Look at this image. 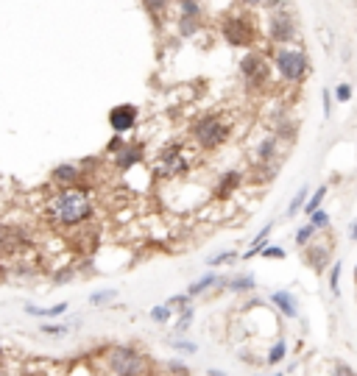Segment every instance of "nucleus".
Instances as JSON below:
<instances>
[{
  "mask_svg": "<svg viewBox=\"0 0 357 376\" xmlns=\"http://www.w3.org/2000/svg\"><path fill=\"white\" fill-rule=\"evenodd\" d=\"M310 226L316 232H321V229H329V212L327 209H318V212H313L310 215Z\"/></svg>",
  "mask_w": 357,
  "mask_h": 376,
  "instance_id": "7c9ffc66",
  "label": "nucleus"
},
{
  "mask_svg": "<svg viewBox=\"0 0 357 376\" xmlns=\"http://www.w3.org/2000/svg\"><path fill=\"white\" fill-rule=\"evenodd\" d=\"M221 37L226 45L232 48H249L254 50L257 39H260V26L251 14H243V12H232L221 20Z\"/></svg>",
  "mask_w": 357,
  "mask_h": 376,
  "instance_id": "0eeeda50",
  "label": "nucleus"
},
{
  "mask_svg": "<svg viewBox=\"0 0 357 376\" xmlns=\"http://www.w3.org/2000/svg\"><path fill=\"white\" fill-rule=\"evenodd\" d=\"M106 123H109V128H112L117 137H126V134L134 131L137 123H139V106H137V103H117V106L109 109Z\"/></svg>",
  "mask_w": 357,
  "mask_h": 376,
  "instance_id": "9d476101",
  "label": "nucleus"
},
{
  "mask_svg": "<svg viewBox=\"0 0 357 376\" xmlns=\"http://www.w3.org/2000/svg\"><path fill=\"white\" fill-rule=\"evenodd\" d=\"M271 304L279 310L284 318H299V298L291 290H273L271 293Z\"/></svg>",
  "mask_w": 357,
  "mask_h": 376,
  "instance_id": "dca6fc26",
  "label": "nucleus"
},
{
  "mask_svg": "<svg viewBox=\"0 0 357 376\" xmlns=\"http://www.w3.org/2000/svg\"><path fill=\"white\" fill-rule=\"evenodd\" d=\"M243 170H226V173H221L218 176V181H215V187H212V198L215 201H229L238 190H240V184H243Z\"/></svg>",
  "mask_w": 357,
  "mask_h": 376,
  "instance_id": "2eb2a0df",
  "label": "nucleus"
},
{
  "mask_svg": "<svg viewBox=\"0 0 357 376\" xmlns=\"http://www.w3.org/2000/svg\"><path fill=\"white\" fill-rule=\"evenodd\" d=\"M50 181L56 184V190H67V187H79V184H87L84 181V173L76 162H61L50 170Z\"/></svg>",
  "mask_w": 357,
  "mask_h": 376,
  "instance_id": "ddd939ff",
  "label": "nucleus"
},
{
  "mask_svg": "<svg viewBox=\"0 0 357 376\" xmlns=\"http://www.w3.org/2000/svg\"><path fill=\"white\" fill-rule=\"evenodd\" d=\"M235 259H240V254L238 251H221V254H215L206 265L209 268H221V265H226V262H235Z\"/></svg>",
  "mask_w": 357,
  "mask_h": 376,
  "instance_id": "2f4dec72",
  "label": "nucleus"
},
{
  "mask_svg": "<svg viewBox=\"0 0 357 376\" xmlns=\"http://www.w3.org/2000/svg\"><path fill=\"white\" fill-rule=\"evenodd\" d=\"M198 28H201V20H198V17H179V34H182V37H193Z\"/></svg>",
  "mask_w": 357,
  "mask_h": 376,
  "instance_id": "c85d7f7f",
  "label": "nucleus"
},
{
  "mask_svg": "<svg viewBox=\"0 0 357 376\" xmlns=\"http://www.w3.org/2000/svg\"><path fill=\"white\" fill-rule=\"evenodd\" d=\"M148 318H151L154 324H160V326H165V324H168V321L173 318V313H171V310H168L165 304H157V307H154V310L148 313Z\"/></svg>",
  "mask_w": 357,
  "mask_h": 376,
  "instance_id": "c756f323",
  "label": "nucleus"
},
{
  "mask_svg": "<svg viewBox=\"0 0 357 376\" xmlns=\"http://www.w3.org/2000/svg\"><path fill=\"white\" fill-rule=\"evenodd\" d=\"M271 59L262 53V50H249L240 61H238V75H240V81H243V87L246 90H251V92H260V90H265L268 87V81H271Z\"/></svg>",
  "mask_w": 357,
  "mask_h": 376,
  "instance_id": "6e6552de",
  "label": "nucleus"
},
{
  "mask_svg": "<svg viewBox=\"0 0 357 376\" xmlns=\"http://www.w3.org/2000/svg\"><path fill=\"white\" fill-rule=\"evenodd\" d=\"M0 376H3V368H0Z\"/></svg>",
  "mask_w": 357,
  "mask_h": 376,
  "instance_id": "8fccbe9b",
  "label": "nucleus"
},
{
  "mask_svg": "<svg viewBox=\"0 0 357 376\" xmlns=\"http://www.w3.org/2000/svg\"><path fill=\"white\" fill-rule=\"evenodd\" d=\"M215 284H226V279H221L218 273H212V270H209V273H204L201 279H195V281L187 287V293H184V295H187V298H198V295H204L209 287H215Z\"/></svg>",
  "mask_w": 357,
  "mask_h": 376,
  "instance_id": "f3484780",
  "label": "nucleus"
},
{
  "mask_svg": "<svg viewBox=\"0 0 357 376\" xmlns=\"http://www.w3.org/2000/svg\"><path fill=\"white\" fill-rule=\"evenodd\" d=\"M0 357H3V346H0Z\"/></svg>",
  "mask_w": 357,
  "mask_h": 376,
  "instance_id": "09e8293b",
  "label": "nucleus"
},
{
  "mask_svg": "<svg viewBox=\"0 0 357 376\" xmlns=\"http://www.w3.org/2000/svg\"><path fill=\"white\" fill-rule=\"evenodd\" d=\"M260 9L273 12L265 20V37H268V42L273 48H291V42L299 34V23L293 17L291 3H260Z\"/></svg>",
  "mask_w": 357,
  "mask_h": 376,
  "instance_id": "20e7f679",
  "label": "nucleus"
},
{
  "mask_svg": "<svg viewBox=\"0 0 357 376\" xmlns=\"http://www.w3.org/2000/svg\"><path fill=\"white\" fill-rule=\"evenodd\" d=\"M284 357H288V343H284V340L279 337V340H276V343L268 348V357H265V362H268V365H279Z\"/></svg>",
  "mask_w": 357,
  "mask_h": 376,
  "instance_id": "5701e85b",
  "label": "nucleus"
},
{
  "mask_svg": "<svg viewBox=\"0 0 357 376\" xmlns=\"http://www.w3.org/2000/svg\"><path fill=\"white\" fill-rule=\"evenodd\" d=\"M257 376H260V373H257ZM268 376H284V373H282V370H279V373H268Z\"/></svg>",
  "mask_w": 357,
  "mask_h": 376,
  "instance_id": "49530a36",
  "label": "nucleus"
},
{
  "mask_svg": "<svg viewBox=\"0 0 357 376\" xmlns=\"http://www.w3.org/2000/svg\"><path fill=\"white\" fill-rule=\"evenodd\" d=\"M39 332H42L45 337H56V340H59V337L67 335V326H64V324H42Z\"/></svg>",
  "mask_w": 357,
  "mask_h": 376,
  "instance_id": "c9c22d12",
  "label": "nucleus"
},
{
  "mask_svg": "<svg viewBox=\"0 0 357 376\" xmlns=\"http://www.w3.org/2000/svg\"><path fill=\"white\" fill-rule=\"evenodd\" d=\"M354 284H357V265H354Z\"/></svg>",
  "mask_w": 357,
  "mask_h": 376,
  "instance_id": "de8ad7c7",
  "label": "nucleus"
},
{
  "mask_svg": "<svg viewBox=\"0 0 357 376\" xmlns=\"http://www.w3.org/2000/svg\"><path fill=\"white\" fill-rule=\"evenodd\" d=\"M296 120H288V117H284V120H276L273 123V137L279 139V142H296Z\"/></svg>",
  "mask_w": 357,
  "mask_h": 376,
  "instance_id": "412c9836",
  "label": "nucleus"
},
{
  "mask_svg": "<svg viewBox=\"0 0 357 376\" xmlns=\"http://www.w3.org/2000/svg\"><path fill=\"white\" fill-rule=\"evenodd\" d=\"M195 321V310H193V304L187 307V310H182L179 313V321H176V335H187V329H190V324Z\"/></svg>",
  "mask_w": 357,
  "mask_h": 376,
  "instance_id": "a878e982",
  "label": "nucleus"
},
{
  "mask_svg": "<svg viewBox=\"0 0 357 376\" xmlns=\"http://www.w3.org/2000/svg\"><path fill=\"white\" fill-rule=\"evenodd\" d=\"M168 346L176 348V351H187V354H195V351H198V343H193V340H179V337H168Z\"/></svg>",
  "mask_w": 357,
  "mask_h": 376,
  "instance_id": "e433bc0d",
  "label": "nucleus"
},
{
  "mask_svg": "<svg viewBox=\"0 0 357 376\" xmlns=\"http://www.w3.org/2000/svg\"><path fill=\"white\" fill-rule=\"evenodd\" d=\"M254 165L257 168H268V165H279V157H282V142L273 137V134H265L262 139H257L254 150Z\"/></svg>",
  "mask_w": 357,
  "mask_h": 376,
  "instance_id": "f8f14e48",
  "label": "nucleus"
},
{
  "mask_svg": "<svg viewBox=\"0 0 357 376\" xmlns=\"http://www.w3.org/2000/svg\"><path fill=\"white\" fill-rule=\"evenodd\" d=\"M329 376H357V370H354V368H351L346 359H335V362H332Z\"/></svg>",
  "mask_w": 357,
  "mask_h": 376,
  "instance_id": "4c0bfd02",
  "label": "nucleus"
},
{
  "mask_svg": "<svg viewBox=\"0 0 357 376\" xmlns=\"http://www.w3.org/2000/svg\"><path fill=\"white\" fill-rule=\"evenodd\" d=\"M206 376H229V373H226V370H221V368H209V370H206Z\"/></svg>",
  "mask_w": 357,
  "mask_h": 376,
  "instance_id": "c03bdc74",
  "label": "nucleus"
},
{
  "mask_svg": "<svg viewBox=\"0 0 357 376\" xmlns=\"http://www.w3.org/2000/svg\"><path fill=\"white\" fill-rule=\"evenodd\" d=\"M349 240H357V217H354V223H351V229H349Z\"/></svg>",
  "mask_w": 357,
  "mask_h": 376,
  "instance_id": "a18cd8bd",
  "label": "nucleus"
},
{
  "mask_svg": "<svg viewBox=\"0 0 357 376\" xmlns=\"http://www.w3.org/2000/svg\"><path fill=\"white\" fill-rule=\"evenodd\" d=\"M104 365L109 376H146L148 370V357L134 346L115 343L104 351Z\"/></svg>",
  "mask_w": 357,
  "mask_h": 376,
  "instance_id": "423d86ee",
  "label": "nucleus"
},
{
  "mask_svg": "<svg viewBox=\"0 0 357 376\" xmlns=\"http://www.w3.org/2000/svg\"><path fill=\"white\" fill-rule=\"evenodd\" d=\"M340 273H343V265L340 262H332V268H329V290L338 295L340 293Z\"/></svg>",
  "mask_w": 357,
  "mask_h": 376,
  "instance_id": "f704fd0d",
  "label": "nucleus"
},
{
  "mask_svg": "<svg viewBox=\"0 0 357 376\" xmlns=\"http://www.w3.org/2000/svg\"><path fill=\"white\" fill-rule=\"evenodd\" d=\"M142 162H146V145H142V142H128V139L123 142V148L112 157V165H115L117 173H128L131 168H137Z\"/></svg>",
  "mask_w": 357,
  "mask_h": 376,
  "instance_id": "9b49d317",
  "label": "nucleus"
},
{
  "mask_svg": "<svg viewBox=\"0 0 357 376\" xmlns=\"http://www.w3.org/2000/svg\"><path fill=\"white\" fill-rule=\"evenodd\" d=\"M117 298V290L115 287H109V290H98V293H93L90 295V304L93 307H106L109 301H115Z\"/></svg>",
  "mask_w": 357,
  "mask_h": 376,
  "instance_id": "393cba45",
  "label": "nucleus"
},
{
  "mask_svg": "<svg viewBox=\"0 0 357 376\" xmlns=\"http://www.w3.org/2000/svg\"><path fill=\"white\" fill-rule=\"evenodd\" d=\"M42 217L56 232H79L95 217V192L90 184L56 190L45 198Z\"/></svg>",
  "mask_w": 357,
  "mask_h": 376,
  "instance_id": "f257e3e1",
  "label": "nucleus"
},
{
  "mask_svg": "<svg viewBox=\"0 0 357 376\" xmlns=\"http://www.w3.org/2000/svg\"><path fill=\"white\" fill-rule=\"evenodd\" d=\"M260 257H262V259H284L288 254H284V248H282V246H265Z\"/></svg>",
  "mask_w": 357,
  "mask_h": 376,
  "instance_id": "ea45409f",
  "label": "nucleus"
},
{
  "mask_svg": "<svg viewBox=\"0 0 357 376\" xmlns=\"http://www.w3.org/2000/svg\"><path fill=\"white\" fill-rule=\"evenodd\" d=\"M351 95H354V90H351V84H349V81L338 84V87H335V92H332V98H335L338 103H349V101H351Z\"/></svg>",
  "mask_w": 357,
  "mask_h": 376,
  "instance_id": "72a5a7b5",
  "label": "nucleus"
},
{
  "mask_svg": "<svg viewBox=\"0 0 357 376\" xmlns=\"http://www.w3.org/2000/svg\"><path fill=\"white\" fill-rule=\"evenodd\" d=\"M176 9L182 12V17H198L201 20V14H204V6L195 3V0H184V3H179Z\"/></svg>",
  "mask_w": 357,
  "mask_h": 376,
  "instance_id": "bb28decb",
  "label": "nucleus"
},
{
  "mask_svg": "<svg viewBox=\"0 0 357 376\" xmlns=\"http://www.w3.org/2000/svg\"><path fill=\"white\" fill-rule=\"evenodd\" d=\"M271 70L279 75L284 84H305L307 75L313 70L310 64V56L305 48H273L271 50Z\"/></svg>",
  "mask_w": 357,
  "mask_h": 376,
  "instance_id": "7ed1b4c3",
  "label": "nucleus"
},
{
  "mask_svg": "<svg viewBox=\"0 0 357 376\" xmlns=\"http://www.w3.org/2000/svg\"><path fill=\"white\" fill-rule=\"evenodd\" d=\"M307 198H310V190H307V184H302L299 190H296V195H293V201L288 204V217H293V215H299L302 209H305V204H307Z\"/></svg>",
  "mask_w": 357,
  "mask_h": 376,
  "instance_id": "4be33fe9",
  "label": "nucleus"
},
{
  "mask_svg": "<svg viewBox=\"0 0 357 376\" xmlns=\"http://www.w3.org/2000/svg\"><path fill=\"white\" fill-rule=\"evenodd\" d=\"M226 290L235 293V295H246V293H254L257 290V279L251 273H240V276H232L226 279Z\"/></svg>",
  "mask_w": 357,
  "mask_h": 376,
  "instance_id": "6ab92c4d",
  "label": "nucleus"
},
{
  "mask_svg": "<svg viewBox=\"0 0 357 376\" xmlns=\"http://www.w3.org/2000/svg\"><path fill=\"white\" fill-rule=\"evenodd\" d=\"M31 248H34V240L23 226L0 220V257H20Z\"/></svg>",
  "mask_w": 357,
  "mask_h": 376,
  "instance_id": "1a4fd4ad",
  "label": "nucleus"
},
{
  "mask_svg": "<svg viewBox=\"0 0 357 376\" xmlns=\"http://www.w3.org/2000/svg\"><path fill=\"white\" fill-rule=\"evenodd\" d=\"M123 142H126V137H117V134H115V137L109 139V145H106V154H109V157H115L117 150L123 148Z\"/></svg>",
  "mask_w": 357,
  "mask_h": 376,
  "instance_id": "a19ab883",
  "label": "nucleus"
},
{
  "mask_svg": "<svg viewBox=\"0 0 357 376\" xmlns=\"http://www.w3.org/2000/svg\"><path fill=\"white\" fill-rule=\"evenodd\" d=\"M271 232H273V220L262 226V232H260V235L251 240V246H249V251L243 254V259H254V257H260V254H262V248L268 246V237H271Z\"/></svg>",
  "mask_w": 357,
  "mask_h": 376,
  "instance_id": "aec40b11",
  "label": "nucleus"
},
{
  "mask_svg": "<svg viewBox=\"0 0 357 376\" xmlns=\"http://www.w3.org/2000/svg\"><path fill=\"white\" fill-rule=\"evenodd\" d=\"M73 276H76V270H73V268H64V270H59V273L53 276V281H56V284H61V281H67V279H73Z\"/></svg>",
  "mask_w": 357,
  "mask_h": 376,
  "instance_id": "79ce46f5",
  "label": "nucleus"
},
{
  "mask_svg": "<svg viewBox=\"0 0 357 376\" xmlns=\"http://www.w3.org/2000/svg\"><path fill=\"white\" fill-rule=\"evenodd\" d=\"M190 170H193V150L184 142H168L154 159V176L160 181L184 179Z\"/></svg>",
  "mask_w": 357,
  "mask_h": 376,
  "instance_id": "39448f33",
  "label": "nucleus"
},
{
  "mask_svg": "<svg viewBox=\"0 0 357 376\" xmlns=\"http://www.w3.org/2000/svg\"><path fill=\"white\" fill-rule=\"evenodd\" d=\"M302 257H305V265H307L313 273L324 276V270L332 265V262H329V257H332V246H324V243H310L307 248H302Z\"/></svg>",
  "mask_w": 357,
  "mask_h": 376,
  "instance_id": "4468645a",
  "label": "nucleus"
},
{
  "mask_svg": "<svg viewBox=\"0 0 357 376\" xmlns=\"http://www.w3.org/2000/svg\"><path fill=\"white\" fill-rule=\"evenodd\" d=\"M67 310H70L67 301H59V304H53V307H34V304H26V315H31V318H50V321L61 318Z\"/></svg>",
  "mask_w": 357,
  "mask_h": 376,
  "instance_id": "a211bd4d",
  "label": "nucleus"
},
{
  "mask_svg": "<svg viewBox=\"0 0 357 376\" xmlns=\"http://www.w3.org/2000/svg\"><path fill=\"white\" fill-rule=\"evenodd\" d=\"M327 192H329V190H327V184H321V187H318V190H316V192L307 198V204H305V212H307V215L318 212V209H321V204H324V198H327Z\"/></svg>",
  "mask_w": 357,
  "mask_h": 376,
  "instance_id": "b1692460",
  "label": "nucleus"
},
{
  "mask_svg": "<svg viewBox=\"0 0 357 376\" xmlns=\"http://www.w3.org/2000/svg\"><path fill=\"white\" fill-rule=\"evenodd\" d=\"M165 307H168L171 313H182V310H187V307H190V298H187L184 293H182V295H171Z\"/></svg>",
  "mask_w": 357,
  "mask_h": 376,
  "instance_id": "473e14b6",
  "label": "nucleus"
},
{
  "mask_svg": "<svg viewBox=\"0 0 357 376\" xmlns=\"http://www.w3.org/2000/svg\"><path fill=\"white\" fill-rule=\"evenodd\" d=\"M313 235H316V229H313L310 223H305L302 229L296 232V248H299V251H302V248H307V246L313 243Z\"/></svg>",
  "mask_w": 357,
  "mask_h": 376,
  "instance_id": "cd10ccee",
  "label": "nucleus"
},
{
  "mask_svg": "<svg viewBox=\"0 0 357 376\" xmlns=\"http://www.w3.org/2000/svg\"><path fill=\"white\" fill-rule=\"evenodd\" d=\"M321 101H324V117H329V115H332V109H329V106H332V92L324 90V92H321Z\"/></svg>",
  "mask_w": 357,
  "mask_h": 376,
  "instance_id": "37998d69",
  "label": "nucleus"
},
{
  "mask_svg": "<svg viewBox=\"0 0 357 376\" xmlns=\"http://www.w3.org/2000/svg\"><path fill=\"white\" fill-rule=\"evenodd\" d=\"M187 137L190 142L198 148V150H206V154H212V150L224 148L229 139H232V123L218 115V112H206L201 117H195L187 128Z\"/></svg>",
  "mask_w": 357,
  "mask_h": 376,
  "instance_id": "f03ea898",
  "label": "nucleus"
},
{
  "mask_svg": "<svg viewBox=\"0 0 357 376\" xmlns=\"http://www.w3.org/2000/svg\"><path fill=\"white\" fill-rule=\"evenodd\" d=\"M165 370L173 373V376H190V368H187L182 359H168V362H165Z\"/></svg>",
  "mask_w": 357,
  "mask_h": 376,
  "instance_id": "58836bf2",
  "label": "nucleus"
}]
</instances>
